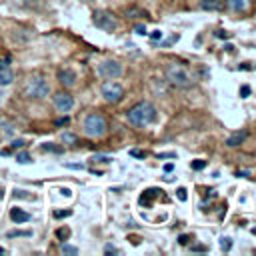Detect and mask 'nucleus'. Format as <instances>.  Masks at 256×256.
<instances>
[{
	"label": "nucleus",
	"mask_w": 256,
	"mask_h": 256,
	"mask_svg": "<svg viewBox=\"0 0 256 256\" xmlns=\"http://www.w3.org/2000/svg\"><path fill=\"white\" fill-rule=\"evenodd\" d=\"M126 118H128V122H130L132 126H148V124L154 122V118H156V108H154V104L142 100V102L134 104V106L126 112Z\"/></svg>",
	"instance_id": "nucleus-1"
},
{
	"label": "nucleus",
	"mask_w": 256,
	"mask_h": 256,
	"mask_svg": "<svg viewBox=\"0 0 256 256\" xmlns=\"http://www.w3.org/2000/svg\"><path fill=\"white\" fill-rule=\"evenodd\" d=\"M82 128H84V134H86L88 138H100V136L106 134L108 122H106V118H104L102 114L92 112V114H88V116L84 118Z\"/></svg>",
	"instance_id": "nucleus-2"
},
{
	"label": "nucleus",
	"mask_w": 256,
	"mask_h": 256,
	"mask_svg": "<svg viewBox=\"0 0 256 256\" xmlns=\"http://www.w3.org/2000/svg\"><path fill=\"white\" fill-rule=\"evenodd\" d=\"M166 80L176 88H188L192 86V76L182 64H168L166 66Z\"/></svg>",
	"instance_id": "nucleus-3"
},
{
	"label": "nucleus",
	"mask_w": 256,
	"mask_h": 256,
	"mask_svg": "<svg viewBox=\"0 0 256 256\" xmlns=\"http://www.w3.org/2000/svg\"><path fill=\"white\" fill-rule=\"evenodd\" d=\"M22 92H24L28 98H32V100H42L44 96H48L50 86H48V82H46L42 76H30V78L26 80Z\"/></svg>",
	"instance_id": "nucleus-4"
},
{
	"label": "nucleus",
	"mask_w": 256,
	"mask_h": 256,
	"mask_svg": "<svg viewBox=\"0 0 256 256\" xmlns=\"http://www.w3.org/2000/svg\"><path fill=\"white\" fill-rule=\"evenodd\" d=\"M92 22L96 24V28H100L104 32H114L118 28V20L114 18L112 12H106V10H96L92 14Z\"/></svg>",
	"instance_id": "nucleus-5"
},
{
	"label": "nucleus",
	"mask_w": 256,
	"mask_h": 256,
	"mask_svg": "<svg viewBox=\"0 0 256 256\" xmlns=\"http://www.w3.org/2000/svg\"><path fill=\"white\" fill-rule=\"evenodd\" d=\"M100 92H102L104 100L110 102V104H116V102H120V100L124 98V88H122V84H118V82H114V80L104 82L102 88H100Z\"/></svg>",
	"instance_id": "nucleus-6"
},
{
	"label": "nucleus",
	"mask_w": 256,
	"mask_h": 256,
	"mask_svg": "<svg viewBox=\"0 0 256 256\" xmlns=\"http://www.w3.org/2000/svg\"><path fill=\"white\" fill-rule=\"evenodd\" d=\"M98 74L106 80H116L118 76H122V64L116 60H104L98 64Z\"/></svg>",
	"instance_id": "nucleus-7"
},
{
	"label": "nucleus",
	"mask_w": 256,
	"mask_h": 256,
	"mask_svg": "<svg viewBox=\"0 0 256 256\" xmlns=\"http://www.w3.org/2000/svg\"><path fill=\"white\" fill-rule=\"evenodd\" d=\"M52 102H54V106H56L58 112H68L74 106V98L68 92H56L52 96Z\"/></svg>",
	"instance_id": "nucleus-8"
},
{
	"label": "nucleus",
	"mask_w": 256,
	"mask_h": 256,
	"mask_svg": "<svg viewBox=\"0 0 256 256\" xmlns=\"http://www.w3.org/2000/svg\"><path fill=\"white\" fill-rule=\"evenodd\" d=\"M58 80H60L62 86L70 88V86L76 84V72H74L72 68H60V70H58Z\"/></svg>",
	"instance_id": "nucleus-9"
},
{
	"label": "nucleus",
	"mask_w": 256,
	"mask_h": 256,
	"mask_svg": "<svg viewBox=\"0 0 256 256\" xmlns=\"http://www.w3.org/2000/svg\"><path fill=\"white\" fill-rule=\"evenodd\" d=\"M12 82V70H10V58H0V86H6Z\"/></svg>",
	"instance_id": "nucleus-10"
},
{
	"label": "nucleus",
	"mask_w": 256,
	"mask_h": 256,
	"mask_svg": "<svg viewBox=\"0 0 256 256\" xmlns=\"http://www.w3.org/2000/svg\"><path fill=\"white\" fill-rule=\"evenodd\" d=\"M226 6L234 12H248L252 6V0H226Z\"/></svg>",
	"instance_id": "nucleus-11"
},
{
	"label": "nucleus",
	"mask_w": 256,
	"mask_h": 256,
	"mask_svg": "<svg viewBox=\"0 0 256 256\" xmlns=\"http://www.w3.org/2000/svg\"><path fill=\"white\" fill-rule=\"evenodd\" d=\"M246 136H248V132H246V130H242V132H234V134H230V136L226 138V146H230V148L240 146V144L246 140Z\"/></svg>",
	"instance_id": "nucleus-12"
},
{
	"label": "nucleus",
	"mask_w": 256,
	"mask_h": 256,
	"mask_svg": "<svg viewBox=\"0 0 256 256\" xmlns=\"http://www.w3.org/2000/svg\"><path fill=\"white\" fill-rule=\"evenodd\" d=\"M10 218H12V222L20 224V222L30 220V214H28V212H24L22 208H12V210H10Z\"/></svg>",
	"instance_id": "nucleus-13"
},
{
	"label": "nucleus",
	"mask_w": 256,
	"mask_h": 256,
	"mask_svg": "<svg viewBox=\"0 0 256 256\" xmlns=\"http://www.w3.org/2000/svg\"><path fill=\"white\" fill-rule=\"evenodd\" d=\"M160 192H162V190H158V188H148V190L140 196V204H142V206H150V204H152V198L158 196Z\"/></svg>",
	"instance_id": "nucleus-14"
},
{
	"label": "nucleus",
	"mask_w": 256,
	"mask_h": 256,
	"mask_svg": "<svg viewBox=\"0 0 256 256\" xmlns=\"http://www.w3.org/2000/svg\"><path fill=\"white\" fill-rule=\"evenodd\" d=\"M202 10H218L222 8V2L220 0H202Z\"/></svg>",
	"instance_id": "nucleus-15"
},
{
	"label": "nucleus",
	"mask_w": 256,
	"mask_h": 256,
	"mask_svg": "<svg viewBox=\"0 0 256 256\" xmlns=\"http://www.w3.org/2000/svg\"><path fill=\"white\" fill-rule=\"evenodd\" d=\"M140 16H146V12L140 10V8H136V6L126 8V18H140Z\"/></svg>",
	"instance_id": "nucleus-16"
},
{
	"label": "nucleus",
	"mask_w": 256,
	"mask_h": 256,
	"mask_svg": "<svg viewBox=\"0 0 256 256\" xmlns=\"http://www.w3.org/2000/svg\"><path fill=\"white\" fill-rule=\"evenodd\" d=\"M18 236H32L30 230H12L6 234V238H18Z\"/></svg>",
	"instance_id": "nucleus-17"
},
{
	"label": "nucleus",
	"mask_w": 256,
	"mask_h": 256,
	"mask_svg": "<svg viewBox=\"0 0 256 256\" xmlns=\"http://www.w3.org/2000/svg\"><path fill=\"white\" fill-rule=\"evenodd\" d=\"M220 248H222L224 252H230V248H232V238L222 236V238H220Z\"/></svg>",
	"instance_id": "nucleus-18"
},
{
	"label": "nucleus",
	"mask_w": 256,
	"mask_h": 256,
	"mask_svg": "<svg viewBox=\"0 0 256 256\" xmlns=\"http://www.w3.org/2000/svg\"><path fill=\"white\" fill-rule=\"evenodd\" d=\"M62 142L74 144V142H78V138H76V134H72V132H64V134H62Z\"/></svg>",
	"instance_id": "nucleus-19"
},
{
	"label": "nucleus",
	"mask_w": 256,
	"mask_h": 256,
	"mask_svg": "<svg viewBox=\"0 0 256 256\" xmlns=\"http://www.w3.org/2000/svg\"><path fill=\"white\" fill-rule=\"evenodd\" d=\"M16 160H18L20 164H28V162H32V160H30V154H28V152H20V154L16 156Z\"/></svg>",
	"instance_id": "nucleus-20"
},
{
	"label": "nucleus",
	"mask_w": 256,
	"mask_h": 256,
	"mask_svg": "<svg viewBox=\"0 0 256 256\" xmlns=\"http://www.w3.org/2000/svg\"><path fill=\"white\" fill-rule=\"evenodd\" d=\"M64 254H78V248L76 246H70V244H62V248H60Z\"/></svg>",
	"instance_id": "nucleus-21"
},
{
	"label": "nucleus",
	"mask_w": 256,
	"mask_h": 256,
	"mask_svg": "<svg viewBox=\"0 0 256 256\" xmlns=\"http://www.w3.org/2000/svg\"><path fill=\"white\" fill-rule=\"evenodd\" d=\"M134 32H136V34H140V36H146V34H148V30H146V26H144V24H136V26H134Z\"/></svg>",
	"instance_id": "nucleus-22"
},
{
	"label": "nucleus",
	"mask_w": 256,
	"mask_h": 256,
	"mask_svg": "<svg viewBox=\"0 0 256 256\" xmlns=\"http://www.w3.org/2000/svg\"><path fill=\"white\" fill-rule=\"evenodd\" d=\"M92 160H94V162H110V160H112V156H106V154H96Z\"/></svg>",
	"instance_id": "nucleus-23"
},
{
	"label": "nucleus",
	"mask_w": 256,
	"mask_h": 256,
	"mask_svg": "<svg viewBox=\"0 0 256 256\" xmlns=\"http://www.w3.org/2000/svg\"><path fill=\"white\" fill-rule=\"evenodd\" d=\"M56 236H58L60 240H66V238L70 236V230H68V228H60V230L56 232Z\"/></svg>",
	"instance_id": "nucleus-24"
},
{
	"label": "nucleus",
	"mask_w": 256,
	"mask_h": 256,
	"mask_svg": "<svg viewBox=\"0 0 256 256\" xmlns=\"http://www.w3.org/2000/svg\"><path fill=\"white\" fill-rule=\"evenodd\" d=\"M130 156H134V158H144L146 152H144V150H136V148H132V150H130Z\"/></svg>",
	"instance_id": "nucleus-25"
},
{
	"label": "nucleus",
	"mask_w": 256,
	"mask_h": 256,
	"mask_svg": "<svg viewBox=\"0 0 256 256\" xmlns=\"http://www.w3.org/2000/svg\"><path fill=\"white\" fill-rule=\"evenodd\" d=\"M204 166H206V160H194V162H192V168H194V170H202Z\"/></svg>",
	"instance_id": "nucleus-26"
},
{
	"label": "nucleus",
	"mask_w": 256,
	"mask_h": 256,
	"mask_svg": "<svg viewBox=\"0 0 256 256\" xmlns=\"http://www.w3.org/2000/svg\"><path fill=\"white\" fill-rule=\"evenodd\" d=\"M190 240H192V238H190L188 234H180V236H178V244H182V246H186Z\"/></svg>",
	"instance_id": "nucleus-27"
},
{
	"label": "nucleus",
	"mask_w": 256,
	"mask_h": 256,
	"mask_svg": "<svg viewBox=\"0 0 256 256\" xmlns=\"http://www.w3.org/2000/svg\"><path fill=\"white\" fill-rule=\"evenodd\" d=\"M70 214H72L70 210H56V212H54L56 218H66V216H70Z\"/></svg>",
	"instance_id": "nucleus-28"
},
{
	"label": "nucleus",
	"mask_w": 256,
	"mask_h": 256,
	"mask_svg": "<svg viewBox=\"0 0 256 256\" xmlns=\"http://www.w3.org/2000/svg\"><path fill=\"white\" fill-rule=\"evenodd\" d=\"M240 94H242V98H248V94H250V86L244 84V86L240 88Z\"/></svg>",
	"instance_id": "nucleus-29"
},
{
	"label": "nucleus",
	"mask_w": 256,
	"mask_h": 256,
	"mask_svg": "<svg viewBox=\"0 0 256 256\" xmlns=\"http://www.w3.org/2000/svg\"><path fill=\"white\" fill-rule=\"evenodd\" d=\"M104 252H106V254H116L118 250H116L112 244H106V246H104Z\"/></svg>",
	"instance_id": "nucleus-30"
},
{
	"label": "nucleus",
	"mask_w": 256,
	"mask_h": 256,
	"mask_svg": "<svg viewBox=\"0 0 256 256\" xmlns=\"http://www.w3.org/2000/svg\"><path fill=\"white\" fill-rule=\"evenodd\" d=\"M176 192H178V200H182V202H184V200H186V190H184V188H178Z\"/></svg>",
	"instance_id": "nucleus-31"
},
{
	"label": "nucleus",
	"mask_w": 256,
	"mask_h": 256,
	"mask_svg": "<svg viewBox=\"0 0 256 256\" xmlns=\"http://www.w3.org/2000/svg\"><path fill=\"white\" fill-rule=\"evenodd\" d=\"M150 38H152V40H160V38H162V32H160V30H154V32L150 34Z\"/></svg>",
	"instance_id": "nucleus-32"
},
{
	"label": "nucleus",
	"mask_w": 256,
	"mask_h": 256,
	"mask_svg": "<svg viewBox=\"0 0 256 256\" xmlns=\"http://www.w3.org/2000/svg\"><path fill=\"white\" fill-rule=\"evenodd\" d=\"M216 36H218V38H228V36H230V32H226V30H218V32H216Z\"/></svg>",
	"instance_id": "nucleus-33"
},
{
	"label": "nucleus",
	"mask_w": 256,
	"mask_h": 256,
	"mask_svg": "<svg viewBox=\"0 0 256 256\" xmlns=\"http://www.w3.org/2000/svg\"><path fill=\"white\" fill-rule=\"evenodd\" d=\"M44 150H50V152H62L60 148H56V146H50V144H44Z\"/></svg>",
	"instance_id": "nucleus-34"
},
{
	"label": "nucleus",
	"mask_w": 256,
	"mask_h": 256,
	"mask_svg": "<svg viewBox=\"0 0 256 256\" xmlns=\"http://www.w3.org/2000/svg\"><path fill=\"white\" fill-rule=\"evenodd\" d=\"M64 124H68V118L64 116V118H58L56 120V126H64Z\"/></svg>",
	"instance_id": "nucleus-35"
},
{
	"label": "nucleus",
	"mask_w": 256,
	"mask_h": 256,
	"mask_svg": "<svg viewBox=\"0 0 256 256\" xmlns=\"http://www.w3.org/2000/svg\"><path fill=\"white\" fill-rule=\"evenodd\" d=\"M24 144H26L24 140H14V142H12V146H14V148H22Z\"/></svg>",
	"instance_id": "nucleus-36"
},
{
	"label": "nucleus",
	"mask_w": 256,
	"mask_h": 256,
	"mask_svg": "<svg viewBox=\"0 0 256 256\" xmlns=\"http://www.w3.org/2000/svg\"><path fill=\"white\" fill-rule=\"evenodd\" d=\"M176 154L174 152H164V154H158V158H174Z\"/></svg>",
	"instance_id": "nucleus-37"
},
{
	"label": "nucleus",
	"mask_w": 256,
	"mask_h": 256,
	"mask_svg": "<svg viewBox=\"0 0 256 256\" xmlns=\"http://www.w3.org/2000/svg\"><path fill=\"white\" fill-rule=\"evenodd\" d=\"M172 170H174V164H172V162H170V164H166V166H164V172H172Z\"/></svg>",
	"instance_id": "nucleus-38"
},
{
	"label": "nucleus",
	"mask_w": 256,
	"mask_h": 256,
	"mask_svg": "<svg viewBox=\"0 0 256 256\" xmlns=\"http://www.w3.org/2000/svg\"><path fill=\"white\" fill-rule=\"evenodd\" d=\"M192 250H194V252H204V250H206V246H194Z\"/></svg>",
	"instance_id": "nucleus-39"
},
{
	"label": "nucleus",
	"mask_w": 256,
	"mask_h": 256,
	"mask_svg": "<svg viewBox=\"0 0 256 256\" xmlns=\"http://www.w3.org/2000/svg\"><path fill=\"white\" fill-rule=\"evenodd\" d=\"M66 168H82V164H66Z\"/></svg>",
	"instance_id": "nucleus-40"
},
{
	"label": "nucleus",
	"mask_w": 256,
	"mask_h": 256,
	"mask_svg": "<svg viewBox=\"0 0 256 256\" xmlns=\"http://www.w3.org/2000/svg\"><path fill=\"white\" fill-rule=\"evenodd\" d=\"M2 252H4V248H0V254H2Z\"/></svg>",
	"instance_id": "nucleus-41"
}]
</instances>
